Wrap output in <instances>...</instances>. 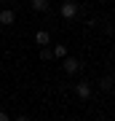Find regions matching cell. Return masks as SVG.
Instances as JSON below:
<instances>
[{
  "label": "cell",
  "mask_w": 115,
  "mask_h": 121,
  "mask_svg": "<svg viewBox=\"0 0 115 121\" xmlns=\"http://www.w3.org/2000/svg\"><path fill=\"white\" fill-rule=\"evenodd\" d=\"M0 3H3V0H0Z\"/></svg>",
  "instance_id": "7c38bea8"
},
{
  "label": "cell",
  "mask_w": 115,
  "mask_h": 121,
  "mask_svg": "<svg viewBox=\"0 0 115 121\" xmlns=\"http://www.w3.org/2000/svg\"><path fill=\"white\" fill-rule=\"evenodd\" d=\"M16 22V13H13L11 8H3L0 11V24H13Z\"/></svg>",
  "instance_id": "5b68a950"
},
{
  "label": "cell",
  "mask_w": 115,
  "mask_h": 121,
  "mask_svg": "<svg viewBox=\"0 0 115 121\" xmlns=\"http://www.w3.org/2000/svg\"><path fill=\"white\" fill-rule=\"evenodd\" d=\"M99 86H102V89H112V78H110V75H104L102 81H99Z\"/></svg>",
  "instance_id": "9c48e42d"
},
{
  "label": "cell",
  "mask_w": 115,
  "mask_h": 121,
  "mask_svg": "<svg viewBox=\"0 0 115 121\" xmlns=\"http://www.w3.org/2000/svg\"><path fill=\"white\" fill-rule=\"evenodd\" d=\"M13 121H30V118H27V116H19V118H13Z\"/></svg>",
  "instance_id": "8fae6325"
},
{
  "label": "cell",
  "mask_w": 115,
  "mask_h": 121,
  "mask_svg": "<svg viewBox=\"0 0 115 121\" xmlns=\"http://www.w3.org/2000/svg\"><path fill=\"white\" fill-rule=\"evenodd\" d=\"M0 121H11V118H8V113H5V110H0Z\"/></svg>",
  "instance_id": "30bf717a"
},
{
  "label": "cell",
  "mask_w": 115,
  "mask_h": 121,
  "mask_svg": "<svg viewBox=\"0 0 115 121\" xmlns=\"http://www.w3.org/2000/svg\"><path fill=\"white\" fill-rule=\"evenodd\" d=\"M48 8H51V0H32V11L43 13V11H48Z\"/></svg>",
  "instance_id": "8992f818"
},
{
  "label": "cell",
  "mask_w": 115,
  "mask_h": 121,
  "mask_svg": "<svg viewBox=\"0 0 115 121\" xmlns=\"http://www.w3.org/2000/svg\"><path fill=\"white\" fill-rule=\"evenodd\" d=\"M75 94H78V99H91V94H94L91 81H78L75 83Z\"/></svg>",
  "instance_id": "6da1fadb"
},
{
  "label": "cell",
  "mask_w": 115,
  "mask_h": 121,
  "mask_svg": "<svg viewBox=\"0 0 115 121\" xmlns=\"http://www.w3.org/2000/svg\"><path fill=\"white\" fill-rule=\"evenodd\" d=\"M51 51H54V56H56V59H64V56H67V46H62V43H59V46H54Z\"/></svg>",
  "instance_id": "52a82bcc"
},
{
  "label": "cell",
  "mask_w": 115,
  "mask_h": 121,
  "mask_svg": "<svg viewBox=\"0 0 115 121\" xmlns=\"http://www.w3.org/2000/svg\"><path fill=\"white\" fill-rule=\"evenodd\" d=\"M35 43L46 48L48 43H51V32H48V30H38V32H35Z\"/></svg>",
  "instance_id": "3957f363"
},
{
  "label": "cell",
  "mask_w": 115,
  "mask_h": 121,
  "mask_svg": "<svg viewBox=\"0 0 115 121\" xmlns=\"http://www.w3.org/2000/svg\"><path fill=\"white\" fill-rule=\"evenodd\" d=\"M59 13H62V19H75L78 13H80V8H78L72 0H64V3H62V8H59Z\"/></svg>",
  "instance_id": "7a4b0ae2"
},
{
  "label": "cell",
  "mask_w": 115,
  "mask_h": 121,
  "mask_svg": "<svg viewBox=\"0 0 115 121\" xmlns=\"http://www.w3.org/2000/svg\"><path fill=\"white\" fill-rule=\"evenodd\" d=\"M78 70H80V62L78 59H72V56H64V73H78Z\"/></svg>",
  "instance_id": "277c9868"
},
{
  "label": "cell",
  "mask_w": 115,
  "mask_h": 121,
  "mask_svg": "<svg viewBox=\"0 0 115 121\" xmlns=\"http://www.w3.org/2000/svg\"><path fill=\"white\" fill-rule=\"evenodd\" d=\"M40 59H43V62H48V59H54V51H51V48L46 46V48H43V51H40Z\"/></svg>",
  "instance_id": "ba28073f"
}]
</instances>
